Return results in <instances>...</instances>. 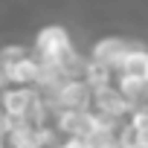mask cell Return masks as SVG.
Here are the masks:
<instances>
[{
  "mask_svg": "<svg viewBox=\"0 0 148 148\" xmlns=\"http://www.w3.org/2000/svg\"><path fill=\"white\" fill-rule=\"evenodd\" d=\"M136 47H139V44H134V41H128V38H116V35H110V38H102V41L93 44L90 61H99V64H105V67H110V70L116 73V67L125 61V55L134 52Z\"/></svg>",
  "mask_w": 148,
  "mask_h": 148,
  "instance_id": "obj_3",
  "label": "cell"
},
{
  "mask_svg": "<svg viewBox=\"0 0 148 148\" xmlns=\"http://www.w3.org/2000/svg\"><path fill=\"white\" fill-rule=\"evenodd\" d=\"M0 87H3V73H0Z\"/></svg>",
  "mask_w": 148,
  "mask_h": 148,
  "instance_id": "obj_15",
  "label": "cell"
},
{
  "mask_svg": "<svg viewBox=\"0 0 148 148\" xmlns=\"http://www.w3.org/2000/svg\"><path fill=\"white\" fill-rule=\"evenodd\" d=\"M6 148H41L38 128H35V125H23V128H18V131H9Z\"/></svg>",
  "mask_w": 148,
  "mask_h": 148,
  "instance_id": "obj_10",
  "label": "cell"
},
{
  "mask_svg": "<svg viewBox=\"0 0 148 148\" xmlns=\"http://www.w3.org/2000/svg\"><path fill=\"white\" fill-rule=\"evenodd\" d=\"M47 102L55 108V113H61V110H90L93 90L84 84V79H67L47 96Z\"/></svg>",
  "mask_w": 148,
  "mask_h": 148,
  "instance_id": "obj_1",
  "label": "cell"
},
{
  "mask_svg": "<svg viewBox=\"0 0 148 148\" xmlns=\"http://www.w3.org/2000/svg\"><path fill=\"white\" fill-rule=\"evenodd\" d=\"M119 148H139V139H136V131L125 122L119 125Z\"/></svg>",
  "mask_w": 148,
  "mask_h": 148,
  "instance_id": "obj_12",
  "label": "cell"
},
{
  "mask_svg": "<svg viewBox=\"0 0 148 148\" xmlns=\"http://www.w3.org/2000/svg\"><path fill=\"white\" fill-rule=\"evenodd\" d=\"M0 73H3V82H9V84H15V87H32V84H38V79H41V61H38L35 55H26V58H21L18 64L0 70Z\"/></svg>",
  "mask_w": 148,
  "mask_h": 148,
  "instance_id": "obj_5",
  "label": "cell"
},
{
  "mask_svg": "<svg viewBox=\"0 0 148 148\" xmlns=\"http://www.w3.org/2000/svg\"><path fill=\"white\" fill-rule=\"evenodd\" d=\"M93 128H96L93 110H61V113H55V131L64 139H84Z\"/></svg>",
  "mask_w": 148,
  "mask_h": 148,
  "instance_id": "obj_2",
  "label": "cell"
},
{
  "mask_svg": "<svg viewBox=\"0 0 148 148\" xmlns=\"http://www.w3.org/2000/svg\"><path fill=\"white\" fill-rule=\"evenodd\" d=\"M116 90L122 93V99L131 108H142L148 102V82L142 76H119L116 79Z\"/></svg>",
  "mask_w": 148,
  "mask_h": 148,
  "instance_id": "obj_7",
  "label": "cell"
},
{
  "mask_svg": "<svg viewBox=\"0 0 148 148\" xmlns=\"http://www.w3.org/2000/svg\"><path fill=\"white\" fill-rule=\"evenodd\" d=\"M0 148H6V136H0Z\"/></svg>",
  "mask_w": 148,
  "mask_h": 148,
  "instance_id": "obj_14",
  "label": "cell"
},
{
  "mask_svg": "<svg viewBox=\"0 0 148 148\" xmlns=\"http://www.w3.org/2000/svg\"><path fill=\"white\" fill-rule=\"evenodd\" d=\"M82 79H84V84H87L93 93H99V90L113 87V70L105 67V64H99V61H87V64H84V73H82Z\"/></svg>",
  "mask_w": 148,
  "mask_h": 148,
  "instance_id": "obj_8",
  "label": "cell"
},
{
  "mask_svg": "<svg viewBox=\"0 0 148 148\" xmlns=\"http://www.w3.org/2000/svg\"><path fill=\"white\" fill-rule=\"evenodd\" d=\"M145 82H148V70H145Z\"/></svg>",
  "mask_w": 148,
  "mask_h": 148,
  "instance_id": "obj_16",
  "label": "cell"
},
{
  "mask_svg": "<svg viewBox=\"0 0 148 148\" xmlns=\"http://www.w3.org/2000/svg\"><path fill=\"white\" fill-rule=\"evenodd\" d=\"M93 105H96V110H93V113L108 116V119H113V122H119V119L131 116V110H134V108L122 99V93H119L116 87H108V90L93 93Z\"/></svg>",
  "mask_w": 148,
  "mask_h": 148,
  "instance_id": "obj_4",
  "label": "cell"
},
{
  "mask_svg": "<svg viewBox=\"0 0 148 148\" xmlns=\"http://www.w3.org/2000/svg\"><path fill=\"white\" fill-rule=\"evenodd\" d=\"M87 148H119V122L96 113V128L84 136Z\"/></svg>",
  "mask_w": 148,
  "mask_h": 148,
  "instance_id": "obj_6",
  "label": "cell"
},
{
  "mask_svg": "<svg viewBox=\"0 0 148 148\" xmlns=\"http://www.w3.org/2000/svg\"><path fill=\"white\" fill-rule=\"evenodd\" d=\"M55 148H87V145H84V139H64V142L55 145Z\"/></svg>",
  "mask_w": 148,
  "mask_h": 148,
  "instance_id": "obj_13",
  "label": "cell"
},
{
  "mask_svg": "<svg viewBox=\"0 0 148 148\" xmlns=\"http://www.w3.org/2000/svg\"><path fill=\"white\" fill-rule=\"evenodd\" d=\"M0 113H3V110H0Z\"/></svg>",
  "mask_w": 148,
  "mask_h": 148,
  "instance_id": "obj_17",
  "label": "cell"
},
{
  "mask_svg": "<svg viewBox=\"0 0 148 148\" xmlns=\"http://www.w3.org/2000/svg\"><path fill=\"white\" fill-rule=\"evenodd\" d=\"M26 55H29V52H26L23 44H9V47H3V49H0V70H6V67L18 64V61L26 58Z\"/></svg>",
  "mask_w": 148,
  "mask_h": 148,
  "instance_id": "obj_11",
  "label": "cell"
},
{
  "mask_svg": "<svg viewBox=\"0 0 148 148\" xmlns=\"http://www.w3.org/2000/svg\"><path fill=\"white\" fill-rule=\"evenodd\" d=\"M119 76H142L145 79V70H148V49L145 47H136L134 52L125 55V61L116 67Z\"/></svg>",
  "mask_w": 148,
  "mask_h": 148,
  "instance_id": "obj_9",
  "label": "cell"
}]
</instances>
